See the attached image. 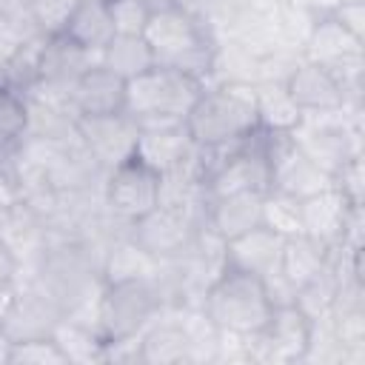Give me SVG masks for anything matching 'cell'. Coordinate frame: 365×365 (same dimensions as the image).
<instances>
[{"mask_svg": "<svg viewBox=\"0 0 365 365\" xmlns=\"http://www.w3.org/2000/svg\"><path fill=\"white\" fill-rule=\"evenodd\" d=\"M254 103H257V123L262 131L291 134L302 120V111L288 97L282 80L254 83Z\"/></svg>", "mask_w": 365, "mask_h": 365, "instance_id": "22", "label": "cell"}, {"mask_svg": "<svg viewBox=\"0 0 365 365\" xmlns=\"http://www.w3.org/2000/svg\"><path fill=\"white\" fill-rule=\"evenodd\" d=\"M143 3H148V6H160V3H168V0H143Z\"/></svg>", "mask_w": 365, "mask_h": 365, "instance_id": "33", "label": "cell"}, {"mask_svg": "<svg viewBox=\"0 0 365 365\" xmlns=\"http://www.w3.org/2000/svg\"><path fill=\"white\" fill-rule=\"evenodd\" d=\"M125 80L106 68L100 60L91 63L68 91V108L74 117H97L125 111Z\"/></svg>", "mask_w": 365, "mask_h": 365, "instance_id": "15", "label": "cell"}, {"mask_svg": "<svg viewBox=\"0 0 365 365\" xmlns=\"http://www.w3.org/2000/svg\"><path fill=\"white\" fill-rule=\"evenodd\" d=\"M91 63H97V57H91L88 51L74 46L68 37L46 34L43 46H40V57H37V83L29 91H40V94L68 100V91H71L74 80Z\"/></svg>", "mask_w": 365, "mask_h": 365, "instance_id": "11", "label": "cell"}, {"mask_svg": "<svg viewBox=\"0 0 365 365\" xmlns=\"http://www.w3.org/2000/svg\"><path fill=\"white\" fill-rule=\"evenodd\" d=\"M311 336H314V319L302 308L288 302V305H274L268 325L257 336H248V345L265 351V356L271 359L294 362V359H305Z\"/></svg>", "mask_w": 365, "mask_h": 365, "instance_id": "12", "label": "cell"}, {"mask_svg": "<svg viewBox=\"0 0 365 365\" xmlns=\"http://www.w3.org/2000/svg\"><path fill=\"white\" fill-rule=\"evenodd\" d=\"M282 240L285 237H279L268 225H257V228H251V231L225 242V265L240 268V271H251L257 277H265L279 262Z\"/></svg>", "mask_w": 365, "mask_h": 365, "instance_id": "19", "label": "cell"}, {"mask_svg": "<svg viewBox=\"0 0 365 365\" xmlns=\"http://www.w3.org/2000/svg\"><path fill=\"white\" fill-rule=\"evenodd\" d=\"M108 9L117 34H143L151 14V6L143 0H108Z\"/></svg>", "mask_w": 365, "mask_h": 365, "instance_id": "28", "label": "cell"}, {"mask_svg": "<svg viewBox=\"0 0 365 365\" xmlns=\"http://www.w3.org/2000/svg\"><path fill=\"white\" fill-rule=\"evenodd\" d=\"M143 40L148 43L157 66L177 68L197 80H208L217 68V46L200 17L177 3L151 6L148 23L143 29ZM208 86V83H205Z\"/></svg>", "mask_w": 365, "mask_h": 365, "instance_id": "1", "label": "cell"}, {"mask_svg": "<svg viewBox=\"0 0 365 365\" xmlns=\"http://www.w3.org/2000/svg\"><path fill=\"white\" fill-rule=\"evenodd\" d=\"M63 308L34 282L20 285L11 297V305L3 317V331L6 336L14 339H29V336H51L63 319Z\"/></svg>", "mask_w": 365, "mask_h": 365, "instance_id": "13", "label": "cell"}, {"mask_svg": "<svg viewBox=\"0 0 365 365\" xmlns=\"http://www.w3.org/2000/svg\"><path fill=\"white\" fill-rule=\"evenodd\" d=\"M160 182L163 177L148 168L143 160L128 157L114 165L103 177V208L120 222L131 225L143 214L160 205Z\"/></svg>", "mask_w": 365, "mask_h": 365, "instance_id": "6", "label": "cell"}, {"mask_svg": "<svg viewBox=\"0 0 365 365\" xmlns=\"http://www.w3.org/2000/svg\"><path fill=\"white\" fill-rule=\"evenodd\" d=\"M305 60H314L336 74V80L348 88H356L362 74V40L354 37L334 14H319L305 34Z\"/></svg>", "mask_w": 365, "mask_h": 365, "instance_id": "8", "label": "cell"}, {"mask_svg": "<svg viewBox=\"0 0 365 365\" xmlns=\"http://www.w3.org/2000/svg\"><path fill=\"white\" fill-rule=\"evenodd\" d=\"M202 80L182 74L168 66H151L125 86V114L134 117L140 128L148 125H180L185 123L191 106L197 103Z\"/></svg>", "mask_w": 365, "mask_h": 365, "instance_id": "5", "label": "cell"}, {"mask_svg": "<svg viewBox=\"0 0 365 365\" xmlns=\"http://www.w3.org/2000/svg\"><path fill=\"white\" fill-rule=\"evenodd\" d=\"M262 225L277 231L279 237L302 234V208L299 200L291 194H282L277 188H268L262 197Z\"/></svg>", "mask_w": 365, "mask_h": 365, "instance_id": "25", "label": "cell"}, {"mask_svg": "<svg viewBox=\"0 0 365 365\" xmlns=\"http://www.w3.org/2000/svg\"><path fill=\"white\" fill-rule=\"evenodd\" d=\"M331 259V248L322 245L319 240L308 237V234H294L282 240V251H279V262L277 271L294 285V291L308 282L311 277H317Z\"/></svg>", "mask_w": 365, "mask_h": 365, "instance_id": "21", "label": "cell"}, {"mask_svg": "<svg viewBox=\"0 0 365 365\" xmlns=\"http://www.w3.org/2000/svg\"><path fill=\"white\" fill-rule=\"evenodd\" d=\"M194 342L182 317H165V311L137 336V362H191Z\"/></svg>", "mask_w": 365, "mask_h": 365, "instance_id": "18", "label": "cell"}, {"mask_svg": "<svg viewBox=\"0 0 365 365\" xmlns=\"http://www.w3.org/2000/svg\"><path fill=\"white\" fill-rule=\"evenodd\" d=\"M331 14H334L354 37L362 40V34H365V6H362V0H339Z\"/></svg>", "mask_w": 365, "mask_h": 365, "instance_id": "29", "label": "cell"}, {"mask_svg": "<svg viewBox=\"0 0 365 365\" xmlns=\"http://www.w3.org/2000/svg\"><path fill=\"white\" fill-rule=\"evenodd\" d=\"M6 365H68V356L57 336H29L14 339L9 345V362Z\"/></svg>", "mask_w": 365, "mask_h": 365, "instance_id": "26", "label": "cell"}, {"mask_svg": "<svg viewBox=\"0 0 365 365\" xmlns=\"http://www.w3.org/2000/svg\"><path fill=\"white\" fill-rule=\"evenodd\" d=\"M200 308L217 331L237 336H257L268 325L274 302L265 291L262 277L225 265L208 282Z\"/></svg>", "mask_w": 365, "mask_h": 365, "instance_id": "3", "label": "cell"}, {"mask_svg": "<svg viewBox=\"0 0 365 365\" xmlns=\"http://www.w3.org/2000/svg\"><path fill=\"white\" fill-rule=\"evenodd\" d=\"M103 3H108V0H103Z\"/></svg>", "mask_w": 365, "mask_h": 365, "instance_id": "34", "label": "cell"}, {"mask_svg": "<svg viewBox=\"0 0 365 365\" xmlns=\"http://www.w3.org/2000/svg\"><path fill=\"white\" fill-rule=\"evenodd\" d=\"M29 108L26 97L14 88H0V160L9 157L26 137Z\"/></svg>", "mask_w": 365, "mask_h": 365, "instance_id": "24", "label": "cell"}, {"mask_svg": "<svg viewBox=\"0 0 365 365\" xmlns=\"http://www.w3.org/2000/svg\"><path fill=\"white\" fill-rule=\"evenodd\" d=\"M100 63L106 68H111L117 77H123L125 83L140 77L151 66H157V60H154L148 43L143 40V34H114L111 43L103 48Z\"/></svg>", "mask_w": 365, "mask_h": 365, "instance_id": "23", "label": "cell"}, {"mask_svg": "<svg viewBox=\"0 0 365 365\" xmlns=\"http://www.w3.org/2000/svg\"><path fill=\"white\" fill-rule=\"evenodd\" d=\"M202 222L168 205H157L128 225V237L157 262L180 259L197 242Z\"/></svg>", "mask_w": 365, "mask_h": 365, "instance_id": "7", "label": "cell"}, {"mask_svg": "<svg viewBox=\"0 0 365 365\" xmlns=\"http://www.w3.org/2000/svg\"><path fill=\"white\" fill-rule=\"evenodd\" d=\"M165 308L168 299L157 274L103 282L94 299V328L106 345L128 342L137 339Z\"/></svg>", "mask_w": 365, "mask_h": 365, "instance_id": "4", "label": "cell"}, {"mask_svg": "<svg viewBox=\"0 0 365 365\" xmlns=\"http://www.w3.org/2000/svg\"><path fill=\"white\" fill-rule=\"evenodd\" d=\"M299 208H302V234L319 240L328 248H336L345 242L348 222L359 205H354L336 185H331L319 194L299 200Z\"/></svg>", "mask_w": 365, "mask_h": 365, "instance_id": "16", "label": "cell"}, {"mask_svg": "<svg viewBox=\"0 0 365 365\" xmlns=\"http://www.w3.org/2000/svg\"><path fill=\"white\" fill-rule=\"evenodd\" d=\"M60 34L68 37L74 46H80L83 51H88L91 57L100 60L103 48L117 34L108 3H103V0H80L74 6V11L68 14V20H66Z\"/></svg>", "mask_w": 365, "mask_h": 365, "instance_id": "20", "label": "cell"}, {"mask_svg": "<svg viewBox=\"0 0 365 365\" xmlns=\"http://www.w3.org/2000/svg\"><path fill=\"white\" fill-rule=\"evenodd\" d=\"M0 88H9V77H6V60L0 57Z\"/></svg>", "mask_w": 365, "mask_h": 365, "instance_id": "32", "label": "cell"}, {"mask_svg": "<svg viewBox=\"0 0 365 365\" xmlns=\"http://www.w3.org/2000/svg\"><path fill=\"white\" fill-rule=\"evenodd\" d=\"M282 86L294 100V106L302 111V117L339 114L348 106V88L336 80V74L305 57L291 66Z\"/></svg>", "mask_w": 365, "mask_h": 365, "instance_id": "9", "label": "cell"}, {"mask_svg": "<svg viewBox=\"0 0 365 365\" xmlns=\"http://www.w3.org/2000/svg\"><path fill=\"white\" fill-rule=\"evenodd\" d=\"M29 3V14L34 20V29L40 34H60L68 14L74 11V6L80 0H26Z\"/></svg>", "mask_w": 365, "mask_h": 365, "instance_id": "27", "label": "cell"}, {"mask_svg": "<svg viewBox=\"0 0 365 365\" xmlns=\"http://www.w3.org/2000/svg\"><path fill=\"white\" fill-rule=\"evenodd\" d=\"M20 268H23L20 257H17V254L11 251V245L0 237V288L17 285V282H20Z\"/></svg>", "mask_w": 365, "mask_h": 365, "instance_id": "30", "label": "cell"}, {"mask_svg": "<svg viewBox=\"0 0 365 365\" xmlns=\"http://www.w3.org/2000/svg\"><path fill=\"white\" fill-rule=\"evenodd\" d=\"M262 197L265 191H237L205 200L202 225L222 242L262 225Z\"/></svg>", "mask_w": 365, "mask_h": 365, "instance_id": "17", "label": "cell"}, {"mask_svg": "<svg viewBox=\"0 0 365 365\" xmlns=\"http://www.w3.org/2000/svg\"><path fill=\"white\" fill-rule=\"evenodd\" d=\"M257 123L254 86L248 83H214L205 86L185 117V131L200 148H231L245 143Z\"/></svg>", "mask_w": 365, "mask_h": 365, "instance_id": "2", "label": "cell"}, {"mask_svg": "<svg viewBox=\"0 0 365 365\" xmlns=\"http://www.w3.org/2000/svg\"><path fill=\"white\" fill-rule=\"evenodd\" d=\"M140 125L131 114H97V117H77V137L83 148L91 154V160L108 171L128 157H134Z\"/></svg>", "mask_w": 365, "mask_h": 365, "instance_id": "10", "label": "cell"}, {"mask_svg": "<svg viewBox=\"0 0 365 365\" xmlns=\"http://www.w3.org/2000/svg\"><path fill=\"white\" fill-rule=\"evenodd\" d=\"M134 157L143 160L148 168H154L160 177L182 171L194 165L197 160V145L185 131V123L180 125H148L140 128L137 134V148Z\"/></svg>", "mask_w": 365, "mask_h": 365, "instance_id": "14", "label": "cell"}, {"mask_svg": "<svg viewBox=\"0 0 365 365\" xmlns=\"http://www.w3.org/2000/svg\"><path fill=\"white\" fill-rule=\"evenodd\" d=\"M9 345H11V339L6 336V331L0 325V362H9Z\"/></svg>", "mask_w": 365, "mask_h": 365, "instance_id": "31", "label": "cell"}]
</instances>
